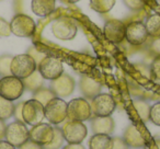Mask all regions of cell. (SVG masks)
Segmentation results:
<instances>
[{"label":"cell","instance_id":"obj_1","mask_svg":"<svg viewBox=\"0 0 160 149\" xmlns=\"http://www.w3.org/2000/svg\"><path fill=\"white\" fill-rule=\"evenodd\" d=\"M36 64L30 54H20L12 57L11 60V75L19 79H25L36 70Z\"/></svg>","mask_w":160,"mask_h":149},{"label":"cell","instance_id":"obj_2","mask_svg":"<svg viewBox=\"0 0 160 149\" xmlns=\"http://www.w3.org/2000/svg\"><path fill=\"white\" fill-rule=\"evenodd\" d=\"M24 83L22 79L14 76H7L0 78V97L9 101L18 100L24 92Z\"/></svg>","mask_w":160,"mask_h":149},{"label":"cell","instance_id":"obj_3","mask_svg":"<svg viewBox=\"0 0 160 149\" xmlns=\"http://www.w3.org/2000/svg\"><path fill=\"white\" fill-rule=\"evenodd\" d=\"M92 116L91 105L85 98L72 99L67 103V118L69 121L85 122Z\"/></svg>","mask_w":160,"mask_h":149},{"label":"cell","instance_id":"obj_4","mask_svg":"<svg viewBox=\"0 0 160 149\" xmlns=\"http://www.w3.org/2000/svg\"><path fill=\"white\" fill-rule=\"evenodd\" d=\"M38 70L46 80H55L64 73L62 62L54 56H45L38 64Z\"/></svg>","mask_w":160,"mask_h":149},{"label":"cell","instance_id":"obj_5","mask_svg":"<svg viewBox=\"0 0 160 149\" xmlns=\"http://www.w3.org/2000/svg\"><path fill=\"white\" fill-rule=\"evenodd\" d=\"M45 118L51 124L58 125L67 118V102L55 97L44 107Z\"/></svg>","mask_w":160,"mask_h":149},{"label":"cell","instance_id":"obj_6","mask_svg":"<svg viewBox=\"0 0 160 149\" xmlns=\"http://www.w3.org/2000/svg\"><path fill=\"white\" fill-rule=\"evenodd\" d=\"M22 117L23 122L31 126L42 123L45 117L44 105L36 101L35 99H31L23 103L22 107Z\"/></svg>","mask_w":160,"mask_h":149},{"label":"cell","instance_id":"obj_7","mask_svg":"<svg viewBox=\"0 0 160 149\" xmlns=\"http://www.w3.org/2000/svg\"><path fill=\"white\" fill-rule=\"evenodd\" d=\"M36 24L31 17L27 14H17L10 22L11 33L18 37H30L35 32Z\"/></svg>","mask_w":160,"mask_h":149},{"label":"cell","instance_id":"obj_8","mask_svg":"<svg viewBox=\"0 0 160 149\" xmlns=\"http://www.w3.org/2000/svg\"><path fill=\"white\" fill-rule=\"evenodd\" d=\"M29 132L30 129H28L27 124L24 122L16 121L7 125L5 138L14 147H20L27 140H29Z\"/></svg>","mask_w":160,"mask_h":149},{"label":"cell","instance_id":"obj_9","mask_svg":"<svg viewBox=\"0 0 160 149\" xmlns=\"http://www.w3.org/2000/svg\"><path fill=\"white\" fill-rule=\"evenodd\" d=\"M90 105L94 116H111L116 107L113 97L109 93H99L92 99Z\"/></svg>","mask_w":160,"mask_h":149},{"label":"cell","instance_id":"obj_10","mask_svg":"<svg viewBox=\"0 0 160 149\" xmlns=\"http://www.w3.org/2000/svg\"><path fill=\"white\" fill-rule=\"evenodd\" d=\"M64 138L68 144H81L87 137L88 129L83 122L69 121L62 128Z\"/></svg>","mask_w":160,"mask_h":149},{"label":"cell","instance_id":"obj_11","mask_svg":"<svg viewBox=\"0 0 160 149\" xmlns=\"http://www.w3.org/2000/svg\"><path fill=\"white\" fill-rule=\"evenodd\" d=\"M77 25L70 18H59L52 24V33L62 41L72 40L77 34Z\"/></svg>","mask_w":160,"mask_h":149},{"label":"cell","instance_id":"obj_12","mask_svg":"<svg viewBox=\"0 0 160 149\" xmlns=\"http://www.w3.org/2000/svg\"><path fill=\"white\" fill-rule=\"evenodd\" d=\"M148 36L146 25L142 21H134L126 25L125 40L133 46L142 45L147 41Z\"/></svg>","mask_w":160,"mask_h":149},{"label":"cell","instance_id":"obj_13","mask_svg":"<svg viewBox=\"0 0 160 149\" xmlns=\"http://www.w3.org/2000/svg\"><path fill=\"white\" fill-rule=\"evenodd\" d=\"M125 33H126V25L120 20L108 21L103 27L104 37L114 44L123 42L125 38Z\"/></svg>","mask_w":160,"mask_h":149},{"label":"cell","instance_id":"obj_14","mask_svg":"<svg viewBox=\"0 0 160 149\" xmlns=\"http://www.w3.org/2000/svg\"><path fill=\"white\" fill-rule=\"evenodd\" d=\"M54 136V127L49 124L40 123V124L32 126L29 132V139L41 146H46L52 142Z\"/></svg>","mask_w":160,"mask_h":149},{"label":"cell","instance_id":"obj_15","mask_svg":"<svg viewBox=\"0 0 160 149\" xmlns=\"http://www.w3.org/2000/svg\"><path fill=\"white\" fill-rule=\"evenodd\" d=\"M75 89V80L69 75L62 73L55 80H52L51 90L57 98H66L73 92Z\"/></svg>","mask_w":160,"mask_h":149},{"label":"cell","instance_id":"obj_16","mask_svg":"<svg viewBox=\"0 0 160 149\" xmlns=\"http://www.w3.org/2000/svg\"><path fill=\"white\" fill-rule=\"evenodd\" d=\"M91 128L94 134L111 135L115 128V123L111 116H94L91 122Z\"/></svg>","mask_w":160,"mask_h":149},{"label":"cell","instance_id":"obj_17","mask_svg":"<svg viewBox=\"0 0 160 149\" xmlns=\"http://www.w3.org/2000/svg\"><path fill=\"white\" fill-rule=\"evenodd\" d=\"M79 88L80 91L82 92V94L86 98H91L93 99L96 96H98L100 93L102 86L100 82H98L97 80H94L93 78L89 76H82L79 81Z\"/></svg>","mask_w":160,"mask_h":149},{"label":"cell","instance_id":"obj_18","mask_svg":"<svg viewBox=\"0 0 160 149\" xmlns=\"http://www.w3.org/2000/svg\"><path fill=\"white\" fill-rule=\"evenodd\" d=\"M124 142L128 147L133 148H142L145 145V138L139 132V129L134 125H129L124 132Z\"/></svg>","mask_w":160,"mask_h":149},{"label":"cell","instance_id":"obj_19","mask_svg":"<svg viewBox=\"0 0 160 149\" xmlns=\"http://www.w3.org/2000/svg\"><path fill=\"white\" fill-rule=\"evenodd\" d=\"M56 6V0H32L31 8L34 14L38 17L49 16L54 12Z\"/></svg>","mask_w":160,"mask_h":149},{"label":"cell","instance_id":"obj_20","mask_svg":"<svg viewBox=\"0 0 160 149\" xmlns=\"http://www.w3.org/2000/svg\"><path fill=\"white\" fill-rule=\"evenodd\" d=\"M89 149H112L113 138L107 134H94L89 139Z\"/></svg>","mask_w":160,"mask_h":149},{"label":"cell","instance_id":"obj_21","mask_svg":"<svg viewBox=\"0 0 160 149\" xmlns=\"http://www.w3.org/2000/svg\"><path fill=\"white\" fill-rule=\"evenodd\" d=\"M43 79L44 78L41 76V73L38 72V70H35L31 76L23 79L24 88H27V89L30 90V91L35 92L36 90H38L40 88L43 87Z\"/></svg>","mask_w":160,"mask_h":149},{"label":"cell","instance_id":"obj_22","mask_svg":"<svg viewBox=\"0 0 160 149\" xmlns=\"http://www.w3.org/2000/svg\"><path fill=\"white\" fill-rule=\"evenodd\" d=\"M146 29L149 36L152 37H160V16L159 14H152L147 19Z\"/></svg>","mask_w":160,"mask_h":149},{"label":"cell","instance_id":"obj_23","mask_svg":"<svg viewBox=\"0 0 160 149\" xmlns=\"http://www.w3.org/2000/svg\"><path fill=\"white\" fill-rule=\"evenodd\" d=\"M115 5V0H90V7L98 13H108Z\"/></svg>","mask_w":160,"mask_h":149},{"label":"cell","instance_id":"obj_24","mask_svg":"<svg viewBox=\"0 0 160 149\" xmlns=\"http://www.w3.org/2000/svg\"><path fill=\"white\" fill-rule=\"evenodd\" d=\"M14 109H16V105L12 103V101L0 97V120L6 121L13 116Z\"/></svg>","mask_w":160,"mask_h":149},{"label":"cell","instance_id":"obj_25","mask_svg":"<svg viewBox=\"0 0 160 149\" xmlns=\"http://www.w3.org/2000/svg\"><path fill=\"white\" fill-rule=\"evenodd\" d=\"M55 97L56 96L54 94V92L52 91L51 89H48V88H44V87H42L38 90H36L33 94V99H35L36 101H38L40 103H42L44 107L52 100V99L55 98Z\"/></svg>","mask_w":160,"mask_h":149},{"label":"cell","instance_id":"obj_26","mask_svg":"<svg viewBox=\"0 0 160 149\" xmlns=\"http://www.w3.org/2000/svg\"><path fill=\"white\" fill-rule=\"evenodd\" d=\"M134 109L137 112L138 116L142 118V122L149 121V113H150V105L144 101H134Z\"/></svg>","mask_w":160,"mask_h":149},{"label":"cell","instance_id":"obj_27","mask_svg":"<svg viewBox=\"0 0 160 149\" xmlns=\"http://www.w3.org/2000/svg\"><path fill=\"white\" fill-rule=\"evenodd\" d=\"M65 138L62 135V131L59 127H54V136L52 142L48 145L44 146V149H59L62 146Z\"/></svg>","mask_w":160,"mask_h":149},{"label":"cell","instance_id":"obj_28","mask_svg":"<svg viewBox=\"0 0 160 149\" xmlns=\"http://www.w3.org/2000/svg\"><path fill=\"white\" fill-rule=\"evenodd\" d=\"M11 60L12 56L10 55H2L0 57V76L7 77L11 76Z\"/></svg>","mask_w":160,"mask_h":149},{"label":"cell","instance_id":"obj_29","mask_svg":"<svg viewBox=\"0 0 160 149\" xmlns=\"http://www.w3.org/2000/svg\"><path fill=\"white\" fill-rule=\"evenodd\" d=\"M149 121H151L157 126H160V102L155 103L152 107H150Z\"/></svg>","mask_w":160,"mask_h":149},{"label":"cell","instance_id":"obj_30","mask_svg":"<svg viewBox=\"0 0 160 149\" xmlns=\"http://www.w3.org/2000/svg\"><path fill=\"white\" fill-rule=\"evenodd\" d=\"M150 71L153 78L157 79V80H160V55L157 56L152 60L150 66Z\"/></svg>","mask_w":160,"mask_h":149},{"label":"cell","instance_id":"obj_31","mask_svg":"<svg viewBox=\"0 0 160 149\" xmlns=\"http://www.w3.org/2000/svg\"><path fill=\"white\" fill-rule=\"evenodd\" d=\"M11 34V29H10V23L3 18H0V38L7 37Z\"/></svg>","mask_w":160,"mask_h":149},{"label":"cell","instance_id":"obj_32","mask_svg":"<svg viewBox=\"0 0 160 149\" xmlns=\"http://www.w3.org/2000/svg\"><path fill=\"white\" fill-rule=\"evenodd\" d=\"M124 3L131 10H139L144 6L142 0H124Z\"/></svg>","mask_w":160,"mask_h":149},{"label":"cell","instance_id":"obj_33","mask_svg":"<svg viewBox=\"0 0 160 149\" xmlns=\"http://www.w3.org/2000/svg\"><path fill=\"white\" fill-rule=\"evenodd\" d=\"M129 147L127 146V144L124 142L123 138L120 137H115L113 138V146H112V149H128Z\"/></svg>","mask_w":160,"mask_h":149},{"label":"cell","instance_id":"obj_34","mask_svg":"<svg viewBox=\"0 0 160 149\" xmlns=\"http://www.w3.org/2000/svg\"><path fill=\"white\" fill-rule=\"evenodd\" d=\"M19 149H44V147L36 144V142H32L31 139H29V140H27L24 144L21 145V146L19 147Z\"/></svg>","mask_w":160,"mask_h":149},{"label":"cell","instance_id":"obj_35","mask_svg":"<svg viewBox=\"0 0 160 149\" xmlns=\"http://www.w3.org/2000/svg\"><path fill=\"white\" fill-rule=\"evenodd\" d=\"M23 103H24V102H21V103H19L18 105H16V109H14V114H13V115L16 116V120L20 121V122H23V117H22Z\"/></svg>","mask_w":160,"mask_h":149},{"label":"cell","instance_id":"obj_36","mask_svg":"<svg viewBox=\"0 0 160 149\" xmlns=\"http://www.w3.org/2000/svg\"><path fill=\"white\" fill-rule=\"evenodd\" d=\"M0 149H16V147L7 140H0Z\"/></svg>","mask_w":160,"mask_h":149},{"label":"cell","instance_id":"obj_37","mask_svg":"<svg viewBox=\"0 0 160 149\" xmlns=\"http://www.w3.org/2000/svg\"><path fill=\"white\" fill-rule=\"evenodd\" d=\"M6 127H7V125L5 124V121L0 120V140H2V138H5Z\"/></svg>","mask_w":160,"mask_h":149},{"label":"cell","instance_id":"obj_38","mask_svg":"<svg viewBox=\"0 0 160 149\" xmlns=\"http://www.w3.org/2000/svg\"><path fill=\"white\" fill-rule=\"evenodd\" d=\"M62 149H86V148L81 144H68L65 147H62Z\"/></svg>","mask_w":160,"mask_h":149},{"label":"cell","instance_id":"obj_39","mask_svg":"<svg viewBox=\"0 0 160 149\" xmlns=\"http://www.w3.org/2000/svg\"><path fill=\"white\" fill-rule=\"evenodd\" d=\"M156 146L155 147H157V149H160V140H156Z\"/></svg>","mask_w":160,"mask_h":149},{"label":"cell","instance_id":"obj_40","mask_svg":"<svg viewBox=\"0 0 160 149\" xmlns=\"http://www.w3.org/2000/svg\"><path fill=\"white\" fill-rule=\"evenodd\" d=\"M67 1L70 3H76V2H78V1H80V0H67Z\"/></svg>","mask_w":160,"mask_h":149},{"label":"cell","instance_id":"obj_41","mask_svg":"<svg viewBox=\"0 0 160 149\" xmlns=\"http://www.w3.org/2000/svg\"><path fill=\"white\" fill-rule=\"evenodd\" d=\"M0 1H2V0H0Z\"/></svg>","mask_w":160,"mask_h":149}]
</instances>
